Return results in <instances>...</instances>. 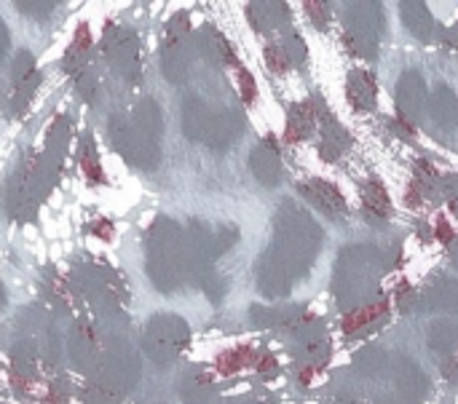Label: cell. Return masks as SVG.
Instances as JSON below:
<instances>
[{"mask_svg":"<svg viewBox=\"0 0 458 404\" xmlns=\"http://www.w3.org/2000/svg\"><path fill=\"white\" fill-rule=\"evenodd\" d=\"M306 13H309V19L314 21V27H319V29L330 21V5L322 3V0L306 3Z\"/></svg>","mask_w":458,"mask_h":404,"instance_id":"22","label":"cell"},{"mask_svg":"<svg viewBox=\"0 0 458 404\" xmlns=\"http://www.w3.org/2000/svg\"><path fill=\"white\" fill-rule=\"evenodd\" d=\"M319 115H322V107L314 110V102H298V105H293L290 113H287V129H284L287 142H301V139H306V137L314 131Z\"/></svg>","mask_w":458,"mask_h":404,"instance_id":"14","label":"cell"},{"mask_svg":"<svg viewBox=\"0 0 458 404\" xmlns=\"http://www.w3.org/2000/svg\"><path fill=\"white\" fill-rule=\"evenodd\" d=\"M346 99L357 113H370L378 99V86L376 78L368 70H352L346 80Z\"/></svg>","mask_w":458,"mask_h":404,"instance_id":"9","label":"cell"},{"mask_svg":"<svg viewBox=\"0 0 458 404\" xmlns=\"http://www.w3.org/2000/svg\"><path fill=\"white\" fill-rule=\"evenodd\" d=\"M384 21H386V13H384L381 3H352L344 11L349 51H354L357 56H365V59H376Z\"/></svg>","mask_w":458,"mask_h":404,"instance_id":"3","label":"cell"},{"mask_svg":"<svg viewBox=\"0 0 458 404\" xmlns=\"http://www.w3.org/2000/svg\"><path fill=\"white\" fill-rule=\"evenodd\" d=\"M389 381L394 383V397L397 404H421L429 397V378L424 375V370L405 359V357H392L389 362Z\"/></svg>","mask_w":458,"mask_h":404,"instance_id":"4","label":"cell"},{"mask_svg":"<svg viewBox=\"0 0 458 404\" xmlns=\"http://www.w3.org/2000/svg\"><path fill=\"white\" fill-rule=\"evenodd\" d=\"M386 314H389V306H386L384 300L368 303V306H362V308H357V311H352V314L346 316L344 332H346L349 338H362V335L373 332L376 327H381L384 319H386Z\"/></svg>","mask_w":458,"mask_h":404,"instance_id":"11","label":"cell"},{"mask_svg":"<svg viewBox=\"0 0 458 404\" xmlns=\"http://www.w3.org/2000/svg\"><path fill=\"white\" fill-rule=\"evenodd\" d=\"M319 247L322 228L295 204H282L274 241L258 265L260 292L268 298H287L293 284L311 271Z\"/></svg>","mask_w":458,"mask_h":404,"instance_id":"1","label":"cell"},{"mask_svg":"<svg viewBox=\"0 0 458 404\" xmlns=\"http://www.w3.org/2000/svg\"><path fill=\"white\" fill-rule=\"evenodd\" d=\"M440 196L451 201L454 212H458V174H445L440 177Z\"/></svg>","mask_w":458,"mask_h":404,"instance_id":"23","label":"cell"},{"mask_svg":"<svg viewBox=\"0 0 458 404\" xmlns=\"http://www.w3.org/2000/svg\"><path fill=\"white\" fill-rule=\"evenodd\" d=\"M341 404H360V402H341Z\"/></svg>","mask_w":458,"mask_h":404,"instance_id":"28","label":"cell"},{"mask_svg":"<svg viewBox=\"0 0 458 404\" xmlns=\"http://www.w3.org/2000/svg\"><path fill=\"white\" fill-rule=\"evenodd\" d=\"M397 97V115L400 123L413 129L421 118H424V107H427V88H424V78L416 70H405L397 80L394 88Z\"/></svg>","mask_w":458,"mask_h":404,"instance_id":"5","label":"cell"},{"mask_svg":"<svg viewBox=\"0 0 458 404\" xmlns=\"http://www.w3.org/2000/svg\"><path fill=\"white\" fill-rule=\"evenodd\" d=\"M429 113L435 118V123L440 129H448V131H458V97L456 91L445 83H440L432 94V102H429Z\"/></svg>","mask_w":458,"mask_h":404,"instance_id":"12","label":"cell"},{"mask_svg":"<svg viewBox=\"0 0 458 404\" xmlns=\"http://www.w3.org/2000/svg\"><path fill=\"white\" fill-rule=\"evenodd\" d=\"M298 193L309 201V204H314L322 215H327V217H344L346 215V198L341 196V190L335 188V185H330V182H325V180H309V182H301L298 185Z\"/></svg>","mask_w":458,"mask_h":404,"instance_id":"6","label":"cell"},{"mask_svg":"<svg viewBox=\"0 0 458 404\" xmlns=\"http://www.w3.org/2000/svg\"><path fill=\"white\" fill-rule=\"evenodd\" d=\"M437 233H440V239L445 241V244H454V231H451V225L445 223V220H437Z\"/></svg>","mask_w":458,"mask_h":404,"instance_id":"25","label":"cell"},{"mask_svg":"<svg viewBox=\"0 0 458 404\" xmlns=\"http://www.w3.org/2000/svg\"><path fill=\"white\" fill-rule=\"evenodd\" d=\"M239 83H242V97H244V102H255L258 91H255V80H252V75H250L247 70H239Z\"/></svg>","mask_w":458,"mask_h":404,"instance_id":"24","label":"cell"},{"mask_svg":"<svg viewBox=\"0 0 458 404\" xmlns=\"http://www.w3.org/2000/svg\"><path fill=\"white\" fill-rule=\"evenodd\" d=\"M362 215L368 223H376V225H384L392 215V198L386 188L376 180L362 188Z\"/></svg>","mask_w":458,"mask_h":404,"instance_id":"15","label":"cell"},{"mask_svg":"<svg viewBox=\"0 0 458 404\" xmlns=\"http://www.w3.org/2000/svg\"><path fill=\"white\" fill-rule=\"evenodd\" d=\"M247 404H276L274 400H252V402H247Z\"/></svg>","mask_w":458,"mask_h":404,"instance_id":"26","label":"cell"},{"mask_svg":"<svg viewBox=\"0 0 458 404\" xmlns=\"http://www.w3.org/2000/svg\"><path fill=\"white\" fill-rule=\"evenodd\" d=\"M456 346H458V322L445 319V322H437V324L429 330V349H432V354H435V357L448 359V357L456 351Z\"/></svg>","mask_w":458,"mask_h":404,"instance_id":"17","label":"cell"},{"mask_svg":"<svg viewBox=\"0 0 458 404\" xmlns=\"http://www.w3.org/2000/svg\"><path fill=\"white\" fill-rule=\"evenodd\" d=\"M384 252L376 247L354 244L338 255L335 274H333V292L344 311H357L373 303L378 282L386 271Z\"/></svg>","mask_w":458,"mask_h":404,"instance_id":"2","label":"cell"},{"mask_svg":"<svg viewBox=\"0 0 458 404\" xmlns=\"http://www.w3.org/2000/svg\"><path fill=\"white\" fill-rule=\"evenodd\" d=\"M319 126H322V139H319V153L325 161H338L349 147H352V134L344 129V123L338 118H333L330 113L322 110L319 115Z\"/></svg>","mask_w":458,"mask_h":404,"instance_id":"8","label":"cell"},{"mask_svg":"<svg viewBox=\"0 0 458 404\" xmlns=\"http://www.w3.org/2000/svg\"><path fill=\"white\" fill-rule=\"evenodd\" d=\"M389 362H392V357L386 351H381V349H365V351L357 354L354 367L365 378H381V375L389 373Z\"/></svg>","mask_w":458,"mask_h":404,"instance_id":"19","label":"cell"},{"mask_svg":"<svg viewBox=\"0 0 458 404\" xmlns=\"http://www.w3.org/2000/svg\"><path fill=\"white\" fill-rule=\"evenodd\" d=\"M279 46H282V51L287 54L290 64H303V62H306V56H309V51H306V46H303L301 35H290V38H284Z\"/></svg>","mask_w":458,"mask_h":404,"instance_id":"20","label":"cell"},{"mask_svg":"<svg viewBox=\"0 0 458 404\" xmlns=\"http://www.w3.org/2000/svg\"><path fill=\"white\" fill-rule=\"evenodd\" d=\"M454 367H456V370H454V373H448V375H451V381H458V362L454 365Z\"/></svg>","mask_w":458,"mask_h":404,"instance_id":"27","label":"cell"},{"mask_svg":"<svg viewBox=\"0 0 458 404\" xmlns=\"http://www.w3.org/2000/svg\"><path fill=\"white\" fill-rule=\"evenodd\" d=\"M250 169H252V174L258 177V182H263V185H268V188H274V185L282 182V156H279L276 142H274L271 137L263 139V142L252 150V156H250Z\"/></svg>","mask_w":458,"mask_h":404,"instance_id":"7","label":"cell"},{"mask_svg":"<svg viewBox=\"0 0 458 404\" xmlns=\"http://www.w3.org/2000/svg\"><path fill=\"white\" fill-rule=\"evenodd\" d=\"M400 16H403V21L408 24V29H411L419 40H424V43L435 40V35H437V21H435V16H432V11H429L427 3H403V5H400Z\"/></svg>","mask_w":458,"mask_h":404,"instance_id":"13","label":"cell"},{"mask_svg":"<svg viewBox=\"0 0 458 404\" xmlns=\"http://www.w3.org/2000/svg\"><path fill=\"white\" fill-rule=\"evenodd\" d=\"M255 29H276L290 21V5L284 3H255L247 8Z\"/></svg>","mask_w":458,"mask_h":404,"instance_id":"16","label":"cell"},{"mask_svg":"<svg viewBox=\"0 0 458 404\" xmlns=\"http://www.w3.org/2000/svg\"><path fill=\"white\" fill-rule=\"evenodd\" d=\"M250 316H252V322L258 327H276V324L295 327L306 314H303V308H263V306H255L250 311Z\"/></svg>","mask_w":458,"mask_h":404,"instance_id":"18","label":"cell"},{"mask_svg":"<svg viewBox=\"0 0 458 404\" xmlns=\"http://www.w3.org/2000/svg\"><path fill=\"white\" fill-rule=\"evenodd\" d=\"M266 62H268V67H271L274 72H284V70H290V67H293V64H290V59H287V54L282 51V46H279V43L266 46Z\"/></svg>","mask_w":458,"mask_h":404,"instance_id":"21","label":"cell"},{"mask_svg":"<svg viewBox=\"0 0 458 404\" xmlns=\"http://www.w3.org/2000/svg\"><path fill=\"white\" fill-rule=\"evenodd\" d=\"M421 311H458V279L440 276L419 298Z\"/></svg>","mask_w":458,"mask_h":404,"instance_id":"10","label":"cell"}]
</instances>
